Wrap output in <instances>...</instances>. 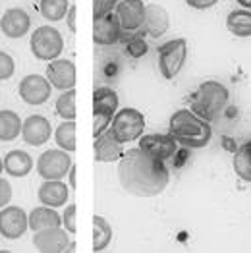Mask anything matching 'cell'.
Segmentation results:
<instances>
[{
    "mask_svg": "<svg viewBox=\"0 0 251 253\" xmlns=\"http://www.w3.org/2000/svg\"><path fill=\"white\" fill-rule=\"evenodd\" d=\"M124 35H126V54L131 56V58L145 56L149 46H147L145 39H143V33L141 31H135V33H124Z\"/></svg>",
    "mask_w": 251,
    "mask_h": 253,
    "instance_id": "obj_30",
    "label": "cell"
},
{
    "mask_svg": "<svg viewBox=\"0 0 251 253\" xmlns=\"http://www.w3.org/2000/svg\"><path fill=\"white\" fill-rule=\"evenodd\" d=\"M68 230L62 226H54V228H44V230H37L33 234V246L35 250L41 253H62L68 252L70 236Z\"/></svg>",
    "mask_w": 251,
    "mask_h": 253,
    "instance_id": "obj_13",
    "label": "cell"
},
{
    "mask_svg": "<svg viewBox=\"0 0 251 253\" xmlns=\"http://www.w3.org/2000/svg\"><path fill=\"white\" fill-rule=\"evenodd\" d=\"M122 35H124V31H122L120 21H118L114 12L93 20V41H95V44H101V46L116 44L122 39Z\"/></svg>",
    "mask_w": 251,
    "mask_h": 253,
    "instance_id": "obj_15",
    "label": "cell"
},
{
    "mask_svg": "<svg viewBox=\"0 0 251 253\" xmlns=\"http://www.w3.org/2000/svg\"><path fill=\"white\" fill-rule=\"evenodd\" d=\"M76 172H78V169H76V165H72V169H70V172H68L70 188H76Z\"/></svg>",
    "mask_w": 251,
    "mask_h": 253,
    "instance_id": "obj_37",
    "label": "cell"
},
{
    "mask_svg": "<svg viewBox=\"0 0 251 253\" xmlns=\"http://www.w3.org/2000/svg\"><path fill=\"white\" fill-rule=\"evenodd\" d=\"M242 8H246V10H251V0H236Z\"/></svg>",
    "mask_w": 251,
    "mask_h": 253,
    "instance_id": "obj_38",
    "label": "cell"
},
{
    "mask_svg": "<svg viewBox=\"0 0 251 253\" xmlns=\"http://www.w3.org/2000/svg\"><path fill=\"white\" fill-rule=\"evenodd\" d=\"M70 0H41L39 4V12L44 20L48 21H60L66 18L68 10H70Z\"/></svg>",
    "mask_w": 251,
    "mask_h": 253,
    "instance_id": "obj_27",
    "label": "cell"
},
{
    "mask_svg": "<svg viewBox=\"0 0 251 253\" xmlns=\"http://www.w3.org/2000/svg\"><path fill=\"white\" fill-rule=\"evenodd\" d=\"M120 0H93V20L103 18L106 14L116 10V4Z\"/></svg>",
    "mask_w": 251,
    "mask_h": 253,
    "instance_id": "obj_32",
    "label": "cell"
},
{
    "mask_svg": "<svg viewBox=\"0 0 251 253\" xmlns=\"http://www.w3.org/2000/svg\"><path fill=\"white\" fill-rule=\"evenodd\" d=\"M23 127V120L14 110H0V141L18 139Z\"/></svg>",
    "mask_w": 251,
    "mask_h": 253,
    "instance_id": "obj_24",
    "label": "cell"
},
{
    "mask_svg": "<svg viewBox=\"0 0 251 253\" xmlns=\"http://www.w3.org/2000/svg\"><path fill=\"white\" fill-rule=\"evenodd\" d=\"M124 143H120L114 133L110 131V127L106 129L105 133H101L99 137H95V143H93V149H95V161L97 163H118L124 155V149H122Z\"/></svg>",
    "mask_w": 251,
    "mask_h": 253,
    "instance_id": "obj_19",
    "label": "cell"
},
{
    "mask_svg": "<svg viewBox=\"0 0 251 253\" xmlns=\"http://www.w3.org/2000/svg\"><path fill=\"white\" fill-rule=\"evenodd\" d=\"M14 72H16V62H14V58H12L8 52L0 50V82L10 80V78L14 76Z\"/></svg>",
    "mask_w": 251,
    "mask_h": 253,
    "instance_id": "obj_31",
    "label": "cell"
},
{
    "mask_svg": "<svg viewBox=\"0 0 251 253\" xmlns=\"http://www.w3.org/2000/svg\"><path fill=\"white\" fill-rule=\"evenodd\" d=\"M112 242V226L108 224L105 216H93V252H105L108 244Z\"/></svg>",
    "mask_w": 251,
    "mask_h": 253,
    "instance_id": "obj_26",
    "label": "cell"
},
{
    "mask_svg": "<svg viewBox=\"0 0 251 253\" xmlns=\"http://www.w3.org/2000/svg\"><path fill=\"white\" fill-rule=\"evenodd\" d=\"M145 6L143 0H120L116 4V18L120 21V27L124 33H135L141 31L145 21Z\"/></svg>",
    "mask_w": 251,
    "mask_h": 253,
    "instance_id": "obj_12",
    "label": "cell"
},
{
    "mask_svg": "<svg viewBox=\"0 0 251 253\" xmlns=\"http://www.w3.org/2000/svg\"><path fill=\"white\" fill-rule=\"evenodd\" d=\"M186 4L193 10H209L218 4V0H186Z\"/></svg>",
    "mask_w": 251,
    "mask_h": 253,
    "instance_id": "obj_35",
    "label": "cell"
},
{
    "mask_svg": "<svg viewBox=\"0 0 251 253\" xmlns=\"http://www.w3.org/2000/svg\"><path fill=\"white\" fill-rule=\"evenodd\" d=\"M76 214H78V207H76V203H70V205L66 207L64 214H62V226L70 234H76V230H78V224H76Z\"/></svg>",
    "mask_w": 251,
    "mask_h": 253,
    "instance_id": "obj_33",
    "label": "cell"
},
{
    "mask_svg": "<svg viewBox=\"0 0 251 253\" xmlns=\"http://www.w3.org/2000/svg\"><path fill=\"white\" fill-rule=\"evenodd\" d=\"M168 133L186 149H203L212 139L210 122L199 118L191 108H180L170 116Z\"/></svg>",
    "mask_w": 251,
    "mask_h": 253,
    "instance_id": "obj_2",
    "label": "cell"
},
{
    "mask_svg": "<svg viewBox=\"0 0 251 253\" xmlns=\"http://www.w3.org/2000/svg\"><path fill=\"white\" fill-rule=\"evenodd\" d=\"M2 170H4V161L0 159V174H2Z\"/></svg>",
    "mask_w": 251,
    "mask_h": 253,
    "instance_id": "obj_39",
    "label": "cell"
},
{
    "mask_svg": "<svg viewBox=\"0 0 251 253\" xmlns=\"http://www.w3.org/2000/svg\"><path fill=\"white\" fill-rule=\"evenodd\" d=\"M18 93H20V97L23 103L39 106V105H44V103L50 99L52 85H50V82L46 80V76L29 74V76H25V78L20 82Z\"/></svg>",
    "mask_w": 251,
    "mask_h": 253,
    "instance_id": "obj_9",
    "label": "cell"
},
{
    "mask_svg": "<svg viewBox=\"0 0 251 253\" xmlns=\"http://www.w3.org/2000/svg\"><path fill=\"white\" fill-rule=\"evenodd\" d=\"M52 135V126L50 122L41 116V114H31L23 120V127H21V137L27 145L31 147H41L44 145Z\"/></svg>",
    "mask_w": 251,
    "mask_h": 253,
    "instance_id": "obj_14",
    "label": "cell"
},
{
    "mask_svg": "<svg viewBox=\"0 0 251 253\" xmlns=\"http://www.w3.org/2000/svg\"><path fill=\"white\" fill-rule=\"evenodd\" d=\"M118 180L129 195L157 197L168 188L170 172L163 161H157L135 147L124 151L118 161Z\"/></svg>",
    "mask_w": 251,
    "mask_h": 253,
    "instance_id": "obj_1",
    "label": "cell"
},
{
    "mask_svg": "<svg viewBox=\"0 0 251 253\" xmlns=\"http://www.w3.org/2000/svg\"><path fill=\"white\" fill-rule=\"evenodd\" d=\"M29 228V214L18 205H6L0 211V234L6 240H18Z\"/></svg>",
    "mask_w": 251,
    "mask_h": 253,
    "instance_id": "obj_11",
    "label": "cell"
},
{
    "mask_svg": "<svg viewBox=\"0 0 251 253\" xmlns=\"http://www.w3.org/2000/svg\"><path fill=\"white\" fill-rule=\"evenodd\" d=\"M226 29L234 37H240V39L251 37V10H246V8L232 10L226 16Z\"/></svg>",
    "mask_w": 251,
    "mask_h": 253,
    "instance_id": "obj_23",
    "label": "cell"
},
{
    "mask_svg": "<svg viewBox=\"0 0 251 253\" xmlns=\"http://www.w3.org/2000/svg\"><path fill=\"white\" fill-rule=\"evenodd\" d=\"M54 226H62V216L54 211V207H35L29 212V228L33 232L44 230V228H54Z\"/></svg>",
    "mask_w": 251,
    "mask_h": 253,
    "instance_id": "obj_22",
    "label": "cell"
},
{
    "mask_svg": "<svg viewBox=\"0 0 251 253\" xmlns=\"http://www.w3.org/2000/svg\"><path fill=\"white\" fill-rule=\"evenodd\" d=\"M118 93L110 87H97L93 91V137L105 133L118 112Z\"/></svg>",
    "mask_w": 251,
    "mask_h": 253,
    "instance_id": "obj_4",
    "label": "cell"
},
{
    "mask_svg": "<svg viewBox=\"0 0 251 253\" xmlns=\"http://www.w3.org/2000/svg\"><path fill=\"white\" fill-rule=\"evenodd\" d=\"M29 46H31V52H33V56H35L37 60L52 62V60L60 58V54H62L64 39L56 27L41 25V27H37V29L31 33Z\"/></svg>",
    "mask_w": 251,
    "mask_h": 253,
    "instance_id": "obj_5",
    "label": "cell"
},
{
    "mask_svg": "<svg viewBox=\"0 0 251 253\" xmlns=\"http://www.w3.org/2000/svg\"><path fill=\"white\" fill-rule=\"evenodd\" d=\"M54 141L56 145L68 153L76 151V122L74 120H64L54 131Z\"/></svg>",
    "mask_w": 251,
    "mask_h": 253,
    "instance_id": "obj_28",
    "label": "cell"
},
{
    "mask_svg": "<svg viewBox=\"0 0 251 253\" xmlns=\"http://www.w3.org/2000/svg\"><path fill=\"white\" fill-rule=\"evenodd\" d=\"M54 108L62 120H76V89L62 91V95H58L56 99Z\"/></svg>",
    "mask_w": 251,
    "mask_h": 253,
    "instance_id": "obj_29",
    "label": "cell"
},
{
    "mask_svg": "<svg viewBox=\"0 0 251 253\" xmlns=\"http://www.w3.org/2000/svg\"><path fill=\"white\" fill-rule=\"evenodd\" d=\"M188 39H172L159 46V70L165 80H174L188 60Z\"/></svg>",
    "mask_w": 251,
    "mask_h": 253,
    "instance_id": "obj_7",
    "label": "cell"
},
{
    "mask_svg": "<svg viewBox=\"0 0 251 253\" xmlns=\"http://www.w3.org/2000/svg\"><path fill=\"white\" fill-rule=\"evenodd\" d=\"M33 170V159L29 153L14 149L4 157V172L14 178H25Z\"/></svg>",
    "mask_w": 251,
    "mask_h": 253,
    "instance_id": "obj_21",
    "label": "cell"
},
{
    "mask_svg": "<svg viewBox=\"0 0 251 253\" xmlns=\"http://www.w3.org/2000/svg\"><path fill=\"white\" fill-rule=\"evenodd\" d=\"M31 29V18L21 8H10L0 18V31L8 39H21Z\"/></svg>",
    "mask_w": 251,
    "mask_h": 253,
    "instance_id": "obj_17",
    "label": "cell"
},
{
    "mask_svg": "<svg viewBox=\"0 0 251 253\" xmlns=\"http://www.w3.org/2000/svg\"><path fill=\"white\" fill-rule=\"evenodd\" d=\"M72 157L64 149H48L37 159V172L42 180H64L72 169Z\"/></svg>",
    "mask_w": 251,
    "mask_h": 253,
    "instance_id": "obj_8",
    "label": "cell"
},
{
    "mask_svg": "<svg viewBox=\"0 0 251 253\" xmlns=\"http://www.w3.org/2000/svg\"><path fill=\"white\" fill-rule=\"evenodd\" d=\"M230 103V91L228 87L216 80H205L203 84L193 91L191 101H189V108L203 120L207 122H214L224 108Z\"/></svg>",
    "mask_w": 251,
    "mask_h": 253,
    "instance_id": "obj_3",
    "label": "cell"
},
{
    "mask_svg": "<svg viewBox=\"0 0 251 253\" xmlns=\"http://www.w3.org/2000/svg\"><path fill=\"white\" fill-rule=\"evenodd\" d=\"M76 18H78V8H76V6H70V10H68V14H66V23H68V29H70L72 33L78 31Z\"/></svg>",
    "mask_w": 251,
    "mask_h": 253,
    "instance_id": "obj_36",
    "label": "cell"
},
{
    "mask_svg": "<svg viewBox=\"0 0 251 253\" xmlns=\"http://www.w3.org/2000/svg\"><path fill=\"white\" fill-rule=\"evenodd\" d=\"M10 199H12V186L8 180L0 178V209L6 207L10 203Z\"/></svg>",
    "mask_w": 251,
    "mask_h": 253,
    "instance_id": "obj_34",
    "label": "cell"
},
{
    "mask_svg": "<svg viewBox=\"0 0 251 253\" xmlns=\"http://www.w3.org/2000/svg\"><path fill=\"white\" fill-rule=\"evenodd\" d=\"M143 153L149 157L167 163L168 159H172L178 151V141L170 135V133H147L139 137V145Z\"/></svg>",
    "mask_w": 251,
    "mask_h": 253,
    "instance_id": "obj_10",
    "label": "cell"
},
{
    "mask_svg": "<svg viewBox=\"0 0 251 253\" xmlns=\"http://www.w3.org/2000/svg\"><path fill=\"white\" fill-rule=\"evenodd\" d=\"M39 203L46 205V207H62L68 203L70 197V186H66V182L62 180H42V184L39 186L37 191Z\"/></svg>",
    "mask_w": 251,
    "mask_h": 253,
    "instance_id": "obj_20",
    "label": "cell"
},
{
    "mask_svg": "<svg viewBox=\"0 0 251 253\" xmlns=\"http://www.w3.org/2000/svg\"><path fill=\"white\" fill-rule=\"evenodd\" d=\"M46 80L54 89L68 91L76 87V64L68 58H56L46 66Z\"/></svg>",
    "mask_w": 251,
    "mask_h": 253,
    "instance_id": "obj_16",
    "label": "cell"
},
{
    "mask_svg": "<svg viewBox=\"0 0 251 253\" xmlns=\"http://www.w3.org/2000/svg\"><path fill=\"white\" fill-rule=\"evenodd\" d=\"M232 167L234 172L240 180L251 184V139L242 143L240 147L234 151V159H232Z\"/></svg>",
    "mask_w": 251,
    "mask_h": 253,
    "instance_id": "obj_25",
    "label": "cell"
},
{
    "mask_svg": "<svg viewBox=\"0 0 251 253\" xmlns=\"http://www.w3.org/2000/svg\"><path fill=\"white\" fill-rule=\"evenodd\" d=\"M145 129V116L141 110L133 108V106H126L118 108V112L112 118L110 131L114 133V137L120 143H129V141H137L143 135Z\"/></svg>",
    "mask_w": 251,
    "mask_h": 253,
    "instance_id": "obj_6",
    "label": "cell"
},
{
    "mask_svg": "<svg viewBox=\"0 0 251 253\" xmlns=\"http://www.w3.org/2000/svg\"><path fill=\"white\" fill-rule=\"evenodd\" d=\"M170 27V14L161 4H147L145 6V21L141 27V33L153 39L163 37Z\"/></svg>",
    "mask_w": 251,
    "mask_h": 253,
    "instance_id": "obj_18",
    "label": "cell"
}]
</instances>
